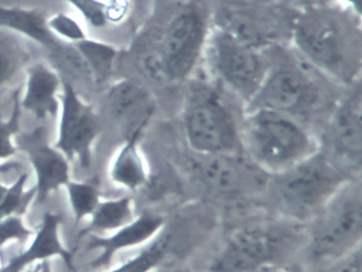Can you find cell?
Returning <instances> with one entry per match:
<instances>
[{"label": "cell", "instance_id": "obj_7", "mask_svg": "<svg viewBox=\"0 0 362 272\" xmlns=\"http://www.w3.org/2000/svg\"><path fill=\"white\" fill-rule=\"evenodd\" d=\"M209 57L218 78L249 103L267 74L255 46L222 28L209 40Z\"/></svg>", "mask_w": 362, "mask_h": 272}, {"label": "cell", "instance_id": "obj_12", "mask_svg": "<svg viewBox=\"0 0 362 272\" xmlns=\"http://www.w3.org/2000/svg\"><path fill=\"white\" fill-rule=\"evenodd\" d=\"M197 171L211 189L226 195H245L259 191L269 176L245 154L197 155Z\"/></svg>", "mask_w": 362, "mask_h": 272}, {"label": "cell", "instance_id": "obj_18", "mask_svg": "<svg viewBox=\"0 0 362 272\" xmlns=\"http://www.w3.org/2000/svg\"><path fill=\"white\" fill-rule=\"evenodd\" d=\"M0 28L11 30L41 45L54 55L67 42L57 38L47 26V18L39 8L0 6Z\"/></svg>", "mask_w": 362, "mask_h": 272}, {"label": "cell", "instance_id": "obj_19", "mask_svg": "<svg viewBox=\"0 0 362 272\" xmlns=\"http://www.w3.org/2000/svg\"><path fill=\"white\" fill-rule=\"evenodd\" d=\"M141 133L137 130L127 136L110 169L112 182L129 191L144 188L150 180L149 168L139 150Z\"/></svg>", "mask_w": 362, "mask_h": 272}, {"label": "cell", "instance_id": "obj_17", "mask_svg": "<svg viewBox=\"0 0 362 272\" xmlns=\"http://www.w3.org/2000/svg\"><path fill=\"white\" fill-rule=\"evenodd\" d=\"M62 76L54 67L37 62L27 69L26 89L21 101L22 110L30 112L37 120L57 116L60 110Z\"/></svg>", "mask_w": 362, "mask_h": 272}, {"label": "cell", "instance_id": "obj_13", "mask_svg": "<svg viewBox=\"0 0 362 272\" xmlns=\"http://www.w3.org/2000/svg\"><path fill=\"white\" fill-rule=\"evenodd\" d=\"M164 227L165 220L160 215L145 212L107 237L90 234L86 251L99 250L100 253L88 263V268L98 270L109 267L117 253L137 246L141 248L162 234Z\"/></svg>", "mask_w": 362, "mask_h": 272}, {"label": "cell", "instance_id": "obj_34", "mask_svg": "<svg viewBox=\"0 0 362 272\" xmlns=\"http://www.w3.org/2000/svg\"><path fill=\"white\" fill-rule=\"evenodd\" d=\"M8 186L4 185L3 183L0 182V204L3 202L4 198H5L6 193H7Z\"/></svg>", "mask_w": 362, "mask_h": 272}, {"label": "cell", "instance_id": "obj_5", "mask_svg": "<svg viewBox=\"0 0 362 272\" xmlns=\"http://www.w3.org/2000/svg\"><path fill=\"white\" fill-rule=\"evenodd\" d=\"M275 178L277 196L284 208L292 212L290 218L305 222L354 176L319 150Z\"/></svg>", "mask_w": 362, "mask_h": 272}, {"label": "cell", "instance_id": "obj_2", "mask_svg": "<svg viewBox=\"0 0 362 272\" xmlns=\"http://www.w3.org/2000/svg\"><path fill=\"white\" fill-rule=\"evenodd\" d=\"M243 154L264 174L276 176L320 150L296 117L269 110H251L241 123Z\"/></svg>", "mask_w": 362, "mask_h": 272}, {"label": "cell", "instance_id": "obj_10", "mask_svg": "<svg viewBox=\"0 0 362 272\" xmlns=\"http://www.w3.org/2000/svg\"><path fill=\"white\" fill-rule=\"evenodd\" d=\"M317 98V89L300 70L281 67L266 74L249 102V110H274L294 117L311 108Z\"/></svg>", "mask_w": 362, "mask_h": 272}, {"label": "cell", "instance_id": "obj_26", "mask_svg": "<svg viewBox=\"0 0 362 272\" xmlns=\"http://www.w3.org/2000/svg\"><path fill=\"white\" fill-rule=\"evenodd\" d=\"M20 89L14 93L13 110L9 119L0 117V161H8L14 155L18 154L16 135L21 133V116L22 106L20 101Z\"/></svg>", "mask_w": 362, "mask_h": 272}, {"label": "cell", "instance_id": "obj_9", "mask_svg": "<svg viewBox=\"0 0 362 272\" xmlns=\"http://www.w3.org/2000/svg\"><path fill=\"white\" fill-rule=\"evenodd\" d=\"M204 42L205 27L200 15L192 11L177 14L167 26L158 51L163 76L183 80L196 65Z\"/></svg>", "mask_w": 362, "mask_h": 272}, {"label": "cell", "instance_id": "obj_6", "mask_svg": "<svg viewBox=\"0 0 362 272\" xmlns=\"http://www.w3.org/2000/svg\"><path fill=\"white\" fill-rule=\"evenodd\" d=\"M184 132L196 155L243 154L241 125L219 96L209 89H197L188 98Z\"/></svg>", "mask_w": 362, "mask_h": 272}, {"label": "cell", "instance_id": "obj_33", "mask_svg": "<svg viewBox=\"0 0 362 272\" xmlns=\"http://www.w3.org/2000/svg\"><path fill=\"white\" fill-rule=\"evenodd\" d=\"M33 272H52L50 261H41V263H37V267L35 268Z\"/></svg>", "mask_w": 362, "mask_h": 272}, {"label": "cell", "instance_id": "obj_8", "mask_svg": "<svg viewBox=\"0 0 362 272\" xmlns=\"http://www.w3.org/2000/svg\"><path fill=\"white\" fill-rule=\"evenodd\" d=\"M60 120L54 146L84 169L93 163V146L100 133V121L92 104L82 99L71 80L62 78Z\"/></svg>", "mask_w": 362, "mask_h": 272}, {"label": "cell", "instance_id": "obj_31", "mask_svg": "<svg viewBox=\"0 0 362 272\" xmlns=\"http://www.w3.org/2000/svg\"><path fill=\"white\" fill-rule=\"evenodd\" d=\"M126 1L124 0H111L105 4V17L107 21H119L126 12Z\"/></svg>", "mask_w": 362, "mask_h": 272}, {"label": "cell", "instance_id": "obj_21", "mask_svg": "<svg viewBox=\"0 0 362 272\" xmlns=\"http://www.w3.org/2000/svg\"><path fill=\"white\" fill-rule=\"evenodd\" d=\"M74 45L90 69L94 83L103 84L107 82L115 67L118 57L117 48L109 42L88 38Z\"/></svg>", "mask_w": 362, "mask_h": 272}, {"label": "cell", "instance_id": "obj_29", "mask_svg": "<svg viewBox=\"0 0 362 272\" xmlns=\"http://www.w3.org/2000/svg\"><path fill=\"white\" fill-rule=\"evenodd\" d=\"M69 2L74 8L79 11L86 23L94 29H103L107 27L105 17V4L101 0H63Z\"/></svg>", "mask_w": 362, "mask_h": 272}, {"label": "cell", "instance_id": "obj_24", "mask_svg": "<svg viewBox=\"0 0 362 272\" xmlns=\"http://www.w3.org/2000/svg\"><path fill=\"white\" fill-rule=\"evenodd\" d=\"M28 178L29 172H24L16 178L11 186H8L5 198L0 204V219L12 216V215L23 216L26 212L33 200L37 197L35 187H33L29 191L25 189Z\"/></svg>", "mask_w": 362, "mask_h": 272}, {"label": "cell", "instance_id": "obj_3", "mask_svg": "<svg viewBox=\"0 0 362 272\" xmlns=\"http://www.w3.org/2000/svg\"><path fill=\"white\" fill-rule=\"evenodd\" d=\"M307 227V246L311 259L337 263L361 248L362 189L359 178H349L320 208Z\"/></svg>", "mask_w": 362, "mask_h": 272}, {"label": "cell", "instance_id": "obj_15", "mask_svg": "<svg viewBox=\"0 0 362 272\" xmlns=\"http://www.w3.org/2000/svg\"><path fill=\"white\" fill-rule=\"evenodd\" d=\"M362 98L360 91L341 102L330 121V136L339 157L360 168L362 153Z\"/></svg>", "mask_w": 362, "mask_h": 272}, {"label": "cell", "instance_id": "obj_20", "mask_svg": "<svg viewBox=\"0 0 362 272\" xmlns=\"http://www.w3.org/2000/svg\"><path fill=\"white\" fill-rule=\"evenodd\" d=\"M134 202L130 196L103 200L90 215L88 227L79 232V239L96 232H115L135 218Z\"/></svg>", "mask_w": 362, "mask_h": 272}, {"label": "cell", "instance_id": "obj_30", "mask_svg": "<svg viewBox=\"0 0 362 272\" xmlns=\"http://www.w3.org/2000/svg\"><path fill=\"white\" fill-rule=\"evenodd\" d=\"M332 272H361V248L334 263Z\"/></svg>", "mask_w": 362, "mask_h": 272}, {"label": "cell", "instance_id": "obj_23", "mask_svg": "<svg viewBox=\"0 0 362 272\" xmlns=\"http://www.w3.org/2000/svg\"><path fill=\"white\" fill-rule=\"evenodd\" d=\"M67 197L74 215L75 227L83 219L90 216L101 201V191L97 185L90 182L69 180L65 185Z\"/></svg>", "mask_w": 362, "mask_h": 272}, {"label": "cell", "instance_id": "obj_16", "mask_svg": "<svg viewBox=\"0 0 362 272\" xmlns=\"http://www.w3.org/2000/svg\"><path fill=\"white\" fill-rule=\"evenodd\" d=\"M107 98L114 118L128 128L127 136L145 130L154 113L153 99L145 87L124 79L110 87Z\"/></svg>", "mask_w": 362, "mask_h": 272}, {"label": "cell", "instance_id": "obj_27", "mask_svg": "<svg viewBox=\"0 0 362 272\" xmlns=\"http://www.w3.org/2000/svg\"><path fill=\"white\" fill-rule=\"evenodd\" d=\"M47 26L57 38L71 44H76L88 38L81 25L65 13H58L47 18Z\"/></svg>", "mask_w": 362, "mask_h": 272}, {"label": "cell", "instance_id": "obj_14", "mask_svg": "<svg viewBox=\"0 0 362 272\" xmlns=\"http://www.w3.org/2000/svg\"><path fill=\"white\" fill-rule=\"evenodd\" d=\"M62 223L61 212H45L28 248L4 265L3 272H22L33 264L49 261L52 257H60L69 271H77L74 265L75 251L69 250L61 242L60 225Z\"/></svg>", "mask_w": 362, "mask_h": 272}, {"label": "cell", "instance_id": "obj_35", "mask_svg": "<svg viewBox=\"0 0 362 272\" xmlns=\"http://www.w3.org/2000/svg\"><path fill=\"white\" fill-rule=\"evenodd\" d=\"M0 272H3V266H0Z\"/></svg>", "mask_w": 362, "mask_h": 272}, {"label": "cell", "instance_id": "obj_32", "mask_svg": "<svg viewBox=\"0 0 362 272\" xmlns=\"http://www.w3.org/2000/svg\"><path fill=\"white\" fill-rule=\"evenodd\" d=\"M21 168H22V164L20 162L6 161L4 163H0V174H8V172L21 169Z\"/></svg>", "mask_w": 362, "mask_h": 272}, {"label": "cell", "instance_id": "obj_1", "mask_svg": "<svg viewBox=\"0 0 362 272\" xmlns=\"http://www.w3.org/2000/svg\"><path fill=\"white\" fill-rule=\"evenodd\" d=\"M307 238V225L287 217L235 230L216 253L209 272H267L289 261Z\"/></svg>", "mask_w": 362, "mask_h": 272}, {"label": "cell", "instance_id": "obj_11", "mask_svg": "<svg viewBox=\"0 0 362 272\" xmlns=\"http://www.w3.org/2000/svg\"><path fill=\"white\" fill-rule=\"evenodd\" d=\"M16 144L18 151L26 153L35 170L37 203H44L50 193L71 180L69 159L48 142L45 127L37 128L30 133H20Z\"/></svg>", "mask_w": 362, "mask_h": 272}, {"label": "cell", "instance_id": "obj_22", "mask_svg": "<svg viewBox=\"0 0 362 272\" xmlns=\"http://www.w3.org/2000/svg\"><path fill=\"white\" fill-rule=\"evenodd\" d=\"M169 246V237L162 234L141 246L136 255L109 272H152L163 263Z\"/></svg>", "mask_w": 362, "mask_h": 272}, {"label": "cell", "instance_id": "obj_28", "mask_svg": "<svg viewBox=\"0 0 362 272\" xmlns=\"http://www.w3.org/2000/svg\"><path fill=\"white\" fill-rule=\"evenodd\" d=\"M35 231L25 225L23 216L12 215L0 219V252L11 242L25 244L35 235Z\"/></svg>", "mask_w": 362, "mask_h": 272}, {"label": "cell", "instance_id": "obj_4", "mask_svg": "<svg viewBox=\"0 0 362 272\" xmlns=\"http://www.w3.org/2000/svg\"><path fill=\"white\" fill-rule=\"evenodd\" d=\"M294 40L303 55L332 76L351 78L360 51L349 26L332 13L311 11L300 17Z\"/></svg>", "mask_w": 362, "mask_h": 272}, {"label": "cell", "instance_id": "obj_25", "mask_svg": "<svg viewBox=\"0 0 362 272\" xmlns=\"http://www.w3.org/2000/svg\"><path fill=\"white\" fill-rule=\"evenodd\" d=\"M28 59V52L16 40L0 38V86L10 82Z\"/></svg>", "mask_w": 362, "mask_h": 272}]
</instances>
